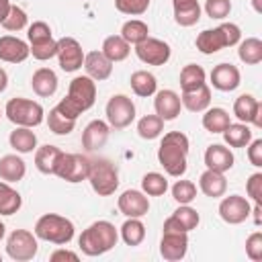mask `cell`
Wrapping results in <instances>:
<instances>
[{
	"label": "cell",
	"instance_id": "cell-1",
	"mask_svg": "<svg viewBox=\"0 0 262 262\" xmlns=\"http://www.w3.org/2000/svg\"><path fill=\"white\" fill-rule=\"evenodd\" d=\"M188 137L182 131H168L158 147V162L166 170V174L180 178L186 172V158H188Z\"/></svg>",
	"mask_w": 262,
	"mask_h": 262
},
{
	"label": "cell",
	"instance_id": "cell-2",
	"mask_svg": "<svg viewBox=\"0 0 262 262\" xmlns=\"http://www.w3.org/2000/svg\"><path fill=\"white\" fill-rule=\"evenodd\" d=\"M117 242H119V231L111 221L104 219L88 225L78 237V246L86 256H102L108 250H113Z\"/></svg>",
	"mask_w": 262,
	"mask_h": 262
},
{
	"label": "cell",
	"instance_id": "cell-3",
	"mask_svg": "<svg viewBox=\"0 0 262 262\" xmlns=\"http://www.w3.org/2000/svg\"><path fill=\"white\" fill-rule=\"evenodd\" d=\"M242 41V31L235 23H223L215 29H205L196 35V49L205 55H211V53H217L225 47H233Z\"/></svg>",
	"mask_w": 262,
	"mask_h": 262
},
{
	"label": "cell",
	"instance_id": "cell-4",
	"mask_svg": "<svg viewBox=\"0 0 262 262\" xmlns=\"http://www.w3.org/2000/svg\"><path fill=\"white\" fill-rule=\"evenodd\" d=\"M74 231H76L74 223L68 217L57 215V213H45L37 219L33 233L37 235V239H43L55 246H66L72 242Z\"/></svg>",
	"mask_w": 262,
	"mask_h": 262
},
{
	"label": "cell",
	"instance_id": "cell-5",
	"mask_svg": "<svg viewBox=\"0 0 262 262\" xmlns=\"http://www.w3.org/2000/svg\"><path fill=\"white\" fill-rule=\"evenodd\" d=\"M4 115L8 117L10 123H14L16 127H37L43 123L45 119V111L39 102L16 96L10 98L4 106Z\"/></svg>",
	"mask_w": 262,
	"mask_h": 262
},
{
	"label": "cell",
	"instance_id": "cell-6",
	"mask_svg": "<svg viewBox=\"0 0 262 262\" xmlns=\"http://www.w3.org/2000/svg\"><path fill=\"white\" fill-rule=\"evenodd\" d=\"M86 180L98 196H111L119 188V170L111 160H92Z\"/></svg>",
	"mask_w": 262,
	"mask_h": 262
},
{
	"label": "cell",
	"instance_id": "cell-7",
	"mask_svg": "<svg viewBox=\"0 0 262 262\" xmlns=\"http://www.w3.org/2000/svg\"><path fill=\"white\" fill-rule=\"evenodd\" d=\"M90 158L88 156H82V154H61L59 162H57V170H55V176H59L61 180L66 182H82L88 178V172H90Z\"/></svg>",
	"mask_w": 262,
	"mask_h": 262
},
{
	"label": "cell",
	"instance_id": "cell-8",
	"mask_svg": "<svg viewBox=\"0 0 262 262\" xmlns=\"http://www.w3.org/2000/svg\"><path fill=\"white\" fill-rule=\"evenodd\" d=\"M104 113H106V123L113 129H125L135 119V104H133V100L129 96L115 94V96L108 98Z\"/></svg>",
	"mask_w": 262,
	"mask_h": 262
},
{
	"label": "cell",
	"instance_id": "cell-9",
	"mask_svg": "<svg viewBox=\"0 0 262 262\" xmlns=\"http://www.w3.org/2000/svg\"><path fill=\"white\" fill-rule=\"evenodd\" d=\"M6 254L16 262H27L37 256V235L27 229H14L6 239Z\"/></svg>",
	"mask_w": 262,
	"mask_h": 262
},
{
	"label": "cell",
	"instance_id": "cell-10",
	"mask_svg": "<svg viewBox=\"0 0 262 262\" xmlns=\"http://www.w3.org/2000/svg\"><path fill=\"white\" fill-rule=\"evenodd\" d=\"M80 113L88 111L96 100V82L90 76H76L70 82L68 96H66Z\"/></svg>",
	"mask_w": 262,
	"mask_h": 262
},
{
	"label": "cell",
	"instance_id": "cell-11",
	"mask_svg": "<svg viewBox=\"0 0 262 262\" xmlns=\"http://www.w3.org/2000/svg\"><path fill=\"white\" fill-rule=\"evenodd\" d=\"M135 55L147 66H164L170 59L172 49L166 41L156 39V37H147L145 41L135 45Z\"/></svg>",
	"mask_w": 262,
	"mask_h": 262
},
{
	"label": "cell",
	"instance_id": "cell-12",
	"mask_svg": "<svg viewBox=\"0 0 262 262\" xmlns=\"http://www.w3.org/2000/svg\"><path fill=\"white\" fill-rule=\"evenodd\" d=\"M57 61L63 72H76L84 66V51L78 39L74 37L57 39Z\"/></svg>",
	"mask_w": 262,
	"mask_h": 262
},
{
	"label": "cell",
	"instance_id": "cell-13",
	"mask_svg": "<svg viewBox=\"0 0 262 262\" xmlns=\"http://www.w3.org/2000/svg\"><path fill=\"white\" fill-rule=\"evenodd\" d=\"M250 201L242 194H229L219 203V217L229 225H239L250 217Z\"/></svg>",
	"mask_w": 262,
	"mask_h": 262
},
{
	"label": "cell",
	"instance_id": "cell-14",
	"mask_svg": "<svg viewBox=\"0 0 262 262\" xmlns=\"http://www.w3.org/2000/svg\"><path fill=\"white\" fill-rule=\"evenodd\" d=\"M188 252V233L186 231H164L160 239V254L168 262H178Z\"/></svg>",
	"mask_w": 262,
	"mask_h": 262
},
{
	"label": "cell",
	"instance_id": "cell-15",
	"mask_svg": "<svg viewBox=\"0 0 262 262\" xmlns=\"http://www.w3.org/2000/svg\"><path fill=\"white\" fill-rule=\"evenodd\" d=\"M233 115L239 123H252L254 127H262V102L252 94H242L235 98Z\"/></svg>",
	"mask_w": 262,
	"mask_h": 262
},
{
	"label": "cell",
	"instance_id": "cell-16",
	"mask_svg": "<svg viewBox=\"0 0 262 262\" xmlns=\"http://www.w3.org/2000/svg\"><path fill=\"white\" fill-rule=\"evenodd\" d=\"M117 207L125 217H143L149 211V201H147V194L143 190L129 188L119 196Z\"/></svg>",
	"mask_w": 262,
	"mask_h": 262
},
{
	"label": "cell",
	"instance_id": "cell-17",
	"mask_svg": "<svg viewBox=\"0 0 262 262\" xmlns=\"http://www.w3.org/2000/svg\"><path fill=\"white\" fill-rule=\"evenodd\" d=\"M154 108H156V115L164 121H174L178 115H180V108H182V102H180V96L174 92V90H156V98H154Z\"/></svg>",
	"mask_w": 262,
	"mask_h": 262
},
{
	"label": "cell",
	"instance_id": "cell-18",
	"mask_svg": "<svg viewBox=\"0 0 262 262\" xmlns=\"http://www.w3.org/2000/svg\"><path fill=\"white\" fill-rule=\"evenodd\" d=\"M108 133H111V125L106 121H100V119H94L90 121L84 131H82V147L86 151H96L100 149L106 139H108Z\"/></svg>",
	"mask_w": 262,
	"mask_h": 262
},
{
	"label": "cell",
	"instance_id": "cell-19",
	"mask_svg": "<svg viewBox=\"0 0 262 262\" xmlns=\"http://www.w3.org/2000/svg\"><path fill=\"white\" fill-rule=\"evenodd\" d=\"M239 82H242V76L233 63H219L211 72V84H213V88H217L221 92L235 90L239 86Z\"/></svg>",
	"mask_w": 262,
	"mask_h": 262
},
{
	"label": "cell",
	"instance_id": "cell-20",
	"mask_svg": "<svg viewBox=\"0 0 262 262\" xmlns=\"http://www.w3.org/2000/svg\"><path fill=\"white\" fill-rule=\"evenodd\" d=\"M31 55L29 51V43L12 37V35H4L0 37V59L6 63H20Z\"/></svg>",
	"mask_w": 262,
	"mask_h": 262
},
{
	"label": "cell",
	"instance_id": "cell-21",
	"mask_svg": "<svg viewBox=\"0 0 262 262\" xmlns=\"http://www.w3.org/2000/svg\"><path fill=\"white\" fill-rule=\"evenodd\" d=\"M233 162H235L233 151L229 147L221 145V143H213V145H209L205 149V166L209 170H215V172H223L225 174L227 170L233 168Z\"/></svg>",
	"mask_w": 262,
	"mask_h": 262
},
{
	"label": "cell",
	"instance_id": "cell-22",
	"mask_svg": "<svg viewBox=\"0 0 262 262\" xmlns=\"http://www.w3.org/2000/svg\"><path fill=\"white\" fill-rule=\"evenodd\" d=\"M84 70L94 82H102L113 74V61H108L102 51H90L84 53Z\"/></svg>",
	"mask_w": 262,
	"mask_h": 262
},
{
	"label": "cell",
	"instance_id": "cell-23",
	"mask_svg": "<svg viewBox=\"0 0 262 262\" xmlns=\"http://www.w3.org/2000/svg\"><path fill=\"white\" fill-rule=\"evenodd\" d=\"M180 102L184 108H188L190 113H203L205 108H209L211 104V88L205 84L192 88V90H182Z\"/></svg>",
	"mask_w": 262,
	"mask_h": 262
},
{
	"label": "cell",
	"instance_id": "cell-24",
	"mask_svg": "<svg viewBox=\"0 0 262 262\" xmlns=\"http://www.w3.org/2000/svg\"><path fill=\"white\" fill-rule=\"evenodd\" d=\"M174 20L180 27H192L201 20V4L199 0H172Z\"/></svg>",
	"mask_w": 262,
	"mask_h": 262
},
{
	"label": "cell",
	"instance_id": "cell-25",
	"mask_svg": "<svg viewBox=\"0 0 262 262\" xmlns=\"http://www.w3.org/2000/svg\"><path fill=\"white\" fill-rule=\"evenodd\" d=\"M199 188L205 196H211V199H219L225 194L227 190V180L223 176V172H215V170H205L199 178Z\"/></svg>",
	"mask_w": 262,
	"mask_h": 262
},
{
	"label": "cell",
	"instance_id": "cell-26",
	"mask_svg": "<svg viewBox=\"0 0 262 262\" xmlns=\"http://www.w3.org/2000/svg\"><path fill=\"white\" fill-rule=\"evenodd\" d=\"M31 88L35 90L37 96H53L55 90H57V76L51 68H39L33 72V78H31Z\"/></svg>",
	"mask_w": 262,
	"mask_h": 262
},
{
	"label": "cell",
	"instance_id": "cell-27",
	"mask_svg": "<svg viewBox=\"0 0 262 262\" xmlns=\"http://www.w3.org/2000/svg\"><path fill=\"white\" fill-rule=\"evenodd\" d=\"M27 174V164L16 154H6L0 158V178L4 182H18Z\"/></svg>",
	"mask_w": 262,
	"mask_h": 262
},
{
	"label": "cell",
	"instance_id": "cell-28",
	"mask_svg": "<svg viewBox=\"0 0 262 262\" xmlns=\"http://www.w3.org/2000/svg\"><path fill=\"white\" fill-rule=\"evenodd\" d=\"M61 149L57 145H41L35 149V166L41 174H55L57 170V162L61 158Z\"/></svg>",
	"mask_w": 262,
	"mask_h": 262
},
{
	"label": "cell",
	"instance_id": "cell-29",
	"mask_svg": "<svg viewBox=\"0 0 262 262\" xmlns=\"http://www.w3.org/2000/svg\"><path fill=\"white\" fill-rule=\"evenodd\" d=\"M100 51L104 53V57H106L108 61L117 63V61L127 59V55L131 53V45H129L121 35H111V37H106V39L102 41V49H100Z\"/></svg>",
	"mask_w": 262,
	"mask_h": 262
},
{
	"label": "cell",
	"instance_id": "cell-30",
	"mask_svg": "<svg viewBox=\"0 0 262 262\" xmlns=\"http://www.w3.org/2000/svg\"><path fill=\"white\" fill-rule=\"evenodd\" d=\"M129 84H131V90H133L137 96H141V98H147V96L156 94V90H158V80H156V76H154L151 72H147V70H137V72H133Z\"/></svg>",
	"mask_w": 262,
	"mask_h": 262
},
{
	"label": "cell",
	"instance_id": "cell-31",
	"mask_svg": "<svg viewBox=\"0 0 262 262\" xmlns=\"http://www.w3.org/2000/svg\"><path fill=\"white\" fill-rule=\"evenodd\" d=\"M8 141L16 154H31L33 149H37V135L31 127H16L14 131H10Z\"/></svg>",
	"mask_w": 262,
	"mask_h": 262
},
{
	"label": "cell",
	"instance_id": "cell-32",
	"mask_svg": "<svg viewBox=\"0 0 262 262\" xmlns=\"http://www.w3.org/2000/svg\"><path fill=\"white\" fill-rule=\"evenodd\" d=\"M223 139L229 147H246L252 141V129L248 123H229L223 131Z\"/></svg>",
	"mask_w": 262,
	"mask_h": 262
},
{
	"label": "cell",
	"instance_id": "cell-33",
	"mask_svg": "<svg viewBox=\"0 0 262 262\" xmlns=\"http://www.w3.org/2000/svg\"><path fill=\"white\" fill-rule=\"evenodd\" d=\"M203 127L209 133H223L225 127L231 123L229 121V113L221 106H213V108H205L203 111Z\"/></svg>",
	"mask_w": 262,
	"mask_h": 262
},
{
	"label": "cell",
	"instance_id": "cell-34",
	"mask_svg": "<svg viewBox=\"0 0 262 262\" xmlns=\"http://www.w3.org/2000/svg\"><path fill=\"white\" fill-rule=\"evenodd\" d=\"M237 57L248 63V66H256L262 61V41L258 37H248L244 41L237 43Z\"/></svg>",
	"mask_w": 262,
	"mask_h": 262
},
{
	"label": "cell",
	"instance_id": "cell-35",
	"mask_svg": "<svg viewBox=\"0 0 262 262\" xmlns=\"http://www.w3.org/2000/svg\"><path fill=\"white\" fill-rule=\"evenodd\" d=\"M23 205V196L18 190L10 186V182H0V215H14Z\"/></svg>",
	"mask_w": 262,
	"mask_h": 262
},
{
	"label": "cell",
	"instance_id": "cell-36",
	"mask_svg": "<svg viewBox=\"0 0 262 262\" xmlns=\"http://www.w3.org/2000/svg\"><path fill=\"white\" fill-rule=\"evenodd\" d=\"M121 237L127 246H139L145 237V225L141 223V217H127V221L121 225Z\"/></svg>",
	"mask_w": 262,
	"mask_h": 262
},
{
	"label": "cell",
	"instance_id": "cell-37",
	"mask_svg": "<svg viewBox=\"0 0 262 262\" xmlns=\"http://www.w3.org/2000/svg\"><path fill=\"white\" fill-rule=\"evenodd\" d=\"M121 37H123L129 45H137V43H141V41H145V39L149 37V29H147V25H145L143 20L131 18V20H127V23L121 27Z\"/></svg>",
	"mask_w": 262,
	"mask_h": 262
},
{
	"label": "cell",
	"instance_id": "cell-38",
	"mask_svg": "<svg viewBox=\"0 0 262 262\" xmlns=\"http://www.w3.org/2000/svg\"><path fill=\"white\" fill-rule=\"evenodd\" d=\"M137 133L141 139H156L164 133V119H160L158 115H145L137 121Z\"/></svg>",
	"mask_w": 262,
	"mask_h": 262
},
{
	"label": "cell",
	"instance_id": "cell-39",
	"mask_svg": "<svg viewBox=\"0 0 262 262\" xmlns=\"http://www.w3.org/2000/svg\"><path fill=\"white\" fill-rule=\"evenodd\" d=\"M205 70L196 63H186L182 70H180V88L182 90H192L201 84H205Z\"/></svg>",
	"mask_w": 262,
	"mask_h": 262
},
{
	"label": "cell",
	"instance_id": "cell-40",
	"mask_svg": "<svg viewBox=\"0 0 262 262\" xmlns=\"http://www.w3.org/2000/svg\"><path fill=\"white\" fill-rule=\"evenodd\" d=\"M47 125H49V131L55 133V135H70L76 127V119H68L66 115H61L55 106L49 111L47 115Z\"/></svg>",
	"mask_w": 262,
	"mask_h": 262
},
{
	"label": "cell",
	"instance_id": "cell-41",
	"mask_svg": "<svg viewBox=\"0 0 262 262\" xmlns=\"http://www.w3.org/2000/svg\"><path fill=\"white\" fill-rule=\"evenodd\" d=\"M141 190L147 194V196H162L166 190H168V180L164 174L160 172H147L143 178H141Z\"/></svg>",
	"mask_w": 262,
	"mask_h": 262
},
{
	"label": "cell",
	"instance_id": "cell-42",
	"mask_svg": "<svg viewBox=\"0 0 262 262\" xmlns=\"http://www.w3.org/2000/svg\"><path fill=\"white\" fill-rule=\"evenodd\" d=\"M172 217L180 223V227L188 233V231H192L196 225H199V221H201V215H199V211L196 209H192V207H188V205H180L174 213H172Z\"/></svg>",
	"mask_w": 262,
	"mask_h": 262
},
{
	"label": "cell",
	"instance_id": "cell-43",
	"mask_svg": "<svg viewBox=\"0 0 262 262\" xmlns=\"http://www.w3.org/2000/svg\"><path fill=\"white\" fill-rule=\"evenodd\" d=\"M172 196L178 205H190L196 199V186L190 180H176L172 186Z\"/></svg>",
	"mask_w": 262,
	"mask_h": 262
},
{
	"label": "cell",
	"instance_id": "cell-44",
	"mask_svg": "<svg viewBox=\"0 0 262 262\" xmlns=\"http://www.w3.org/2000/svg\"><path fill=\"white\" fill-rule=\"evenodd\" d=\"M27 23H29V16H27V12L20 8V6H10V10H8V14H6V18L0 23L6 31H12V33H16V31H23L25 27H27Z\"/></svg>",
	"mask_w": 262,
	"mask_h": 262
},
{
	"label": "cell",
	"instance_id": "cell-45",
	"mask_svg": "<svg viewBox=\"0 0 262 262\" xmlns=\"http://www.w3.org/2000/svg\"><path fill=\"white\" fill-rule=\"evenodd\" d=\"M27 39H29V45H35V43L49 41V39H53V37H51V29H49L47 23L35 20V23L29 25V29H27Z\"/></svg>",
	"mask_w": 262,
	"mask_h": 262
},
{
	"label": "cell",
	"instance_id": "cell-46",
	"mask_svg": "<svg viewBox=\"0 0 262 262\" xmlns=\"http://www.w3.org/2000/svg\"><path fill=\"white\" fill-rule=\"evenodd\" d=\"M29 51L35 59L39 61H47L51 57L57 55V41L55 39H49V41H43V43H35V45H29Z\"/></svg>",
	"mask_w": 262,
	"mask_h": 262
},
{
	"label": "cell",
	"instance_id": "cell-47",
	"mask_svg": "<svg viewBox=\"0 0 262 262\" xmlns=\"http://www.w3.org/2000/svg\"><path fill=\"white\" fill-rule=\"evenodd\" d=\"M115 8L129 16H139L149 8V0H115Z\"/></svg>",
	"mask_w": 262,
	"mask_h": 262
},
{
	"label": "cell",
	"instance_id": "cell-48",
	"mask_svg": "<svg viewBox=\"0 0 262 262\" xmlns=\"http://www.w3.org/2000/svg\"><path fill=\"white\" fill-rule=\"evenodd\" d=\"M205 12L211 18L223 20L231 12V0H205Z\"/></svg>",
	"mask_w": 262,
	"mask_h": 262
},
{
	"label": "cell",
	"instance_id": "cell-49",
	"mask_svg": "<svg viewBox=\"0 0 262 262\" xmlns=\"http://www.w3.org/2000/svg\"><path fill=\"white\" fill-rule=\"evenodd\" d=\"M246 192L254 201V205H262V172H254L246 180Z\"/></svg>",
	"mask_w": 262,
	"mask_h": 262
},
{
	"label": "cell",
	"instance_id": "cell-50",
	"mask_svg": "<svg viewBox=\"0 0 262 262\" xmlns=\"http://www.w3.org/2000/svg\"><path fill=\"white\" fill-rule=\"evenodd\" d=\"M246 254L254 262L262 260V233L260 231H254V233L248 235V239H246Z\"/></svg>",
	"mask_w": 262,
	"mask_h": 262
},
{
	"label": "cell",
	"instance_id": "cell-51",
	"mask_svg": "<svg viewBox=\"0 0 262 262\" xmlns=\"http://www.w3.org/2000/svg\"><path fill=\"white\" fill-rule=\"evenodd\" d=\"M246 147H248V160H250V164L256 166V168H262V139H254Z\"/></svg>",
	"mask_w": 262,
	"mask_h": 262
},
{
	"label": "cell",
	"instance_id": "cell-52",
	"mask_svg": "<svg viewBox=\"0 0 262 262\" xmlns=\"http://www.w3.org/2000/svg\"><path fill=\"white\" fill-rule=\"evenodd\" d=\"M49 260H51V262H66V260H70V262H78L80 258H78L76 252L66 250V248H59V250H55V252L49 256Z\"/></svg>",
	"mask_w": 262,
	"mask_h": 262
},
{
	"label": "cell",
	"instance_id": "cell-53",
	"mask_svg": "<svg viewBox=\"0 0 262 262\" xmlns=\"http://www.w3.org/2000/svg\"><path fill=\"white\" fill-rule=\"evenodd\" d=\"M162 229H164V231H184V229L180 227V223H178V221H176L172 215H170V217L164 221V227H162Z\"/></svg>",
	"mask_w": 262,
	"mask_h": 262
},
{
	"label": "cell",
	"instance_id": "cell-54",
	"mask_svg": "<svg viewBox=\"0 0 262 262\" xmlns=\"http://www.w3.org/2000/svg\"><path fill=\"white\" fill-rule=\"evenodd\" d=\"M10 0H0V23L6 18V14H8V10H10Z\"/></svg>",
	"mask_w": 262,
	"mask_h": 262
},
{
	"label": "cell",
	"instance_id": "cell-55",
	"mask_svg": "<svg viewBox=\"0 0 262 262\" xmlns=\"http://www.w3.org/2000/svg\"><path fill=\"white\" fill-rule=\"evenodd\" d=\"M6 86H8V74L0 68V92H4V90H6Z\"/></svg>",
	"mask_w": 262,
	"mask_h": 262
},
{
	"label": "cell",
	"instance_id": "cell-56",
	"mask_svg": "<svg viewBox=\"0 0 262 262\" xmlns=\"http://www.w3.org/2000/svg\"><path fill=\"white\" fill-rule=\"evenodd\" d=\"M252 6L256 12H262V6H260V0H252Z\"/></svg>",
	"mask_w": 262,
	"mask_h": 262
},
{
	"label": "cell",
	"instance_id": "cell-57",
	"mask_svg": "<svg viewBox=\"0 0 262 262\" xmlns=\"http://www.w3.org/2000/svg\"><path fill=\"white\" fill-rule=\"evenodd\" d=\"M4 233H6V225H4L2 221H0V239L4 237Z\"/></svg>",
	"mask_w": 262,
	"mask_h": 262
},
{
	"label": "cell",
	"instance_id": "cell-58",
	"mask_svg": "<svg viewBox=\"0 0 262 262\" xmlns=\"http://www.w3.org/2000/svg\"><path fill=\"white\" fill-rule=\"evenodd\" d=\"M0 262H2V256H0Z\"/></svg>",
	"mask_w": 262,
	"mask_h": 262
},
{
	"label": "cell",
	"instance_id": "cell-59",
	"mask_svg": "<svg viewBox=\"0 0 262 262\" xmlns=\"http://www.w3.org/2000/svg\"><path fill=\"white\" fill-rule=\"evenodd\" d=\"M0 117H2V111H0Z\"/></svg>",
	"mask_w": 262,
	"mask_h": 262
}]
</instances>
